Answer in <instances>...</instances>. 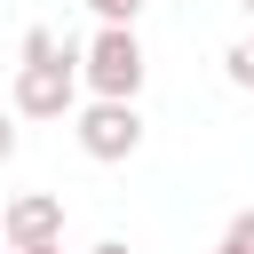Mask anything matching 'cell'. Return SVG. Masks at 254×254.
I'll return each instance as SVG.
<instances>
[{
  "mask_svg": "<svg viewBox=\"0 0 254 254\" xmlns=\"http://www.w3.org/2000/svg\"><path fill=\"white\" fill-rule=\"evenodd\" d=\"M143 40H135V24H95V40L79 48V79H87V95H143Z\"/></svg>",
  "mask_w": 254,
  "mask_h": 254,
  "instance_id": "cell-1",
  "label": "cell"
},
{
  "mask_svg": "<svg viewBox=\"0 0 254 254\" xmlns=\"http://www.w3.org/2000/svg\"><path fill=\"white\" fill-rule=\"evenodd\" d=\"M71 135H79V151L87 159H135L143 151V111H135V95H95V103H79L71 111Z\"/></svg>",
  "mask_w": 254,
  "mask_h": 254,
  "instance_id": "cell-2",
  "label": "cell"
},
{
  "mask_svg": "<svg viewBox=\"0 0 254 254\" xmlns=\"http://www.w3.org/2000/svg\"><path fill=\"white\" fill-rule=\"evenodd\" d=\"M79 48L56 64H16V119H71L79 111Z\"/></svg>",
  "mask_w": 254,
  "mask_h": 254,
  "instance_id": "cell-3",
  "label": "cell"
},
{
  "mask_svg": "<svg viewBox=\"0 0 254 254\" xmlns=\"http://www.w3.org/2000/svg\"><path fill=\"white\" fill-rule=\"evenodd\" d=\"M0 238H8V246H48V238H64V198H56V190H16V198L0 206Z\"/></svg>",
  "mask_w": 254,
  "mask_h": 254,
  "instance_id": "cell-4",
  "label": "cell"
},
{
  "mask_svg": "<svg viewBox=\"0 0 254 254\" xmlns=\"http://www.w3.org/2000/svg\"><path fill=\"white\" fill-rule=\"evenodd\" d=\"M222 79H230V87H246V95H254V32H246V40H230V48H222Z\"/></svg>",
  "mask_w": 254,
  "mask_h": 254,
  "instance_id": "cell-5",
  "label": "cell"
},
{
  "mask_svg": "<svg viewBox=\"0 0 254 254\" xmlns=\"http://www.w3.org/2000/svg\"><path fill=\"white\" fill-rule=\"evenodd\" d=\"M16 56H24V64H56V56H71V48H64V40L48 32V24H32V32L16 40Z\"/></svg>",
  "mask_w": 254,
  "mask_h": 254,
  "instance_id": "cell-6",
  "label": "cell"
},
{
  "mask_svg": "<svg viewBox=\"0 0 254 254\" xmlns=\"http://www.w3.org/2000/svg\"><path fill=\"white\" fill-rule=\"evenodd\" d=\"M214 254H254V206L246 214H230V230H222V246Z\"/></svg>",
  "mask_w": 254,
  "mask_h": 254,
  "instance_id": "cell-7",
  "label": "cell"
},
{
  "mask_svg": "<svg viewBox=\"0 0 254 254\" xmlns=\"http://www.w3.org/2000/svg\"><path fill=\"white\" fill-rule=\"evenodd\" d=\"M87 8H95V24H135L143 16V0H87Z\"/></svg>",
  "mask_w": 254,
  "mask_h": 254,
  "instance_id": "cell-8",
  "label": "cell"
},
{
  "mask_svg": "<svg viewBox=\"0 0 254 254\" xmlns=\"http://www.w3.org/2000/svg\"><path fill=\"white\" fill-rule=\"evenodd\" d=\"M8 159H16V103L0 111V167H8Z\"/></svg>",
  "mask_w": 254,
  "mask_h": 254,
  "instance_id": "cell-9",
  "label": "cell"
},
{
  "mask_svg": "<svg viewBox=\"0 0 254 254\" xmlns=\"http://www.w3.org/2000/svg\"><path fill=\"white\" fill-rule=\"evenodd\" d=\"M8 254H64V238H48V246H8Z\"/></svg>",
  "mask_w": 254,
  "mask_h": 254,
  "instance_id": "cell-10",
  "label": "cell"
},
{
  "mask_svg": "<svg viewBox=\"0 0 254 254\" xmlns=\"http://www.w3.org/2000/svg\"><path fill=\"white\" fill-rule=\"evenodd\" d=\"M87 254H127V238H103V246H87Z\"/></svg>",
  "mask_w": 254,
  "mask_h": 254,
  "instance_id": "cell-11",
  "label": "cell"
},
{
  "mask_svg": "<svg viewBox=\"0 0 254 254\" xmlns=\"http://www.w3.org/2000/svg\"><path fill=\"white\" fill-rule=\"evenodd\" d=\"M246 16H254V0H246Z\"/></svg>",
  "mask_w": 254,
  "mask_h": 254,
  "instance_id": "cell-12",
  "label": "cell"
}]
</instances>
